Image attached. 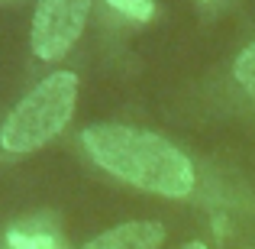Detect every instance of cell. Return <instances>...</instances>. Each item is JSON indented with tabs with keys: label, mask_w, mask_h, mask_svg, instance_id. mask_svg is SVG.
<instances>
[{
	"label": "cell",
	"mask_w": 255,
	"mask_h": 249,
	"mask_svg": "<svg viewBox=\"0 0 255 249\" xmlns=\"http://www.w3.org/2000/svg\"><path fill=\"white\" fill-rule=\"evenodd\" d=\"M81 146L104 172L142 191L162 198H187L194 191V165L158 133L123 123H94L81 133Z\"/></svg>",
	"instance_id": "1"
},
{
	"label": "cell",
	"mask_w": 255,
	"mask_h": 249,
	"mask_svg": "<svg viewBox=\"0 0 255 249\" xmlns=\"http://www.w3.org/2000/svg\"><path fill=\"white\" fill-rule=\"evenodd\" d=\"M78 100V75L75 71H55L42 84H36L6 117L0 130V146L13 156L42 149L49 139L68 126Z\"/></svg>",
	"instance_id": "2"
},
{
	"label": "cell",
	"mask_w": 255,
	"mask_h": 249,
	"mask_svg": "<svg viewBox=\"0 0 255 249\" xmlns=\"http://www.w3.org/2000/svg\"><path fill=\"white\" fill-rule=\"evenodd\" d=\"M87 13H91V0H39L29 32L36 58L58 62L68 55L78 36L84 32Z\"/></svg>",
	"instance_id": "3"
},
{
	"label": "cell",
	"mask_w": 255,
	"mask_h": 249,
	"mask_svg": "<svg viewBox=\"0 0 255 249\" xmlns=\"http://www.w3.org/2000/svg\"><path fill=\"white\" fill-rule=\"evenodd\" d=\"M165 243V227L158 220H129L94 237L81 249H158Z\"/></svg>",
	"instance_id": "4"
},
{
	"label": "cell",
	"mask_w": 255,
	"mask_h": 249,
	"mask_svg": "<svg viewBox=\"0 0 255 249\" xmlns=\"http://www.w3.org/2000/svg\"><path fill=\"white\" fill-rule=\"evenodd\" d=\"M3 249H65V246H62L58 237L39 230L36 224H23V227H13V230L6 233Z\"/></svg>",
	"instance_id": "5"
},
{
	"label": "cell",
	"mask_w": 255,
	"mask_h": 249,
	"mask_svg": "<svg viewBox=\"0 0 255 249\" xmlns=\"http://www.w3.org/2000/svg\"><path fill=\"white\" fill-rule=\"evenodd\" d=\"M233 75H236V81L246 87V94H249V97H255V42L249 45V49L239 52Z\"/></svg>",
	"instance_id": "6"
},
{
	"label": "cell",
	"mask_w": 255,
	"mask_h": 249,
	"mask_svg": "<svg viewBox=\"0 0 255 249\" xmlns=\"http://www.w3.org/2000/svg\"><path fill=\"white\" fill-rule=\"evenodd\" d=\"M107 3H110L117 13H123V16L136 19V23H149L152 13H155L152 0H107Z\"/></svg>",
	"instance_id": "7"
},
{
	"label": "cell",
	"mask_w": 255,
	"mask_h": 249,
	"mask_svg": "<svg viewBox=\"0 0 255 249\" xmlns=\"http://www.w3.org/2000/svg\"><path fill=\"white\" fill-rule=\"evenodd\" d=\"M181 249H207V246H204V243H197V240H194V243H184Z\"/></svg>",
	"instance_id": "8"
}]
</instances>
